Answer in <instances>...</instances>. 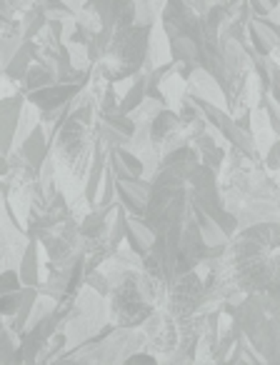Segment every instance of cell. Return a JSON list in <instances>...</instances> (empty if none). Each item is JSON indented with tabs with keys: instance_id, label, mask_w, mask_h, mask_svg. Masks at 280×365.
<instances>
[{
	"instance_id": "cell-1",
	"label": "cell",
	"mask_w": 280,
	"mask_h": 365,
	"mask_svg": "<svg viewBox=\"0 0 280 365\" xmlns=\"http://www.w3.org/2000/svg\"><path fill=\"white\" fill-rule=\"evenodd\" d=\"M163 283L143 268H128L113 278L110 320L123 328H143V323L158 310Z\"/></svg>"
},
{
	"instance_id": "cell-2",
	"label": "cell",
	"mask_w": 280,
	"mask_h": 365,
	"mask_svg": "<svg viewBox=\"0 0 280 365\" xmlns=\"http://www.w3.org/2000/svg\"><path fill=\"white\" fill-rule=\"evenodd\" d=\"M150 38H153V26L133 23V26L113 28L103 58L93 66V76L108 83H120L140 73L148 61Z\"/></svg>"
},
{
	"instance_id": "cell-3",
	"label": "cell",
	"mask_w": 280,
	"mask_h": 365,
	"mask_svg": "<svg viewBox=\"0 0 280 365\" xmlns=\"http://www.w3.org/2000/svg\"><path fill=\"white\" fill-rule=\"evenodd\" d=\"M233 318L263 363H280V295L248 293Z\"/></svg>"
},
{
	"instance_id": "cell-4",
	"label": "cell",
	"mask_w": 280,
	"mask_h": 365,
	"mask_svg": "<svg viewBox=\"0 0 280 365\" xmlns=\"http://www.w3.org/2000/svg\"><path fill=\"white\" fill-rule=\"evenodd\" d=\"M108 320H110V305L105 303V295L93 290L90 285H83L76 303H73L71 310L61 318V328L68 333L71 348H78V345H83L85 340H90L93 335L100 333V328Z\"/></svg>"
},
{
	"instance_id": "cell-5",
	"label": "cell",
	"mask_w": 280,
	"mask_h": 365,
	"mask_svg": "<svg viewBox=\"0 0 280 365\" xmlns=\"http://www.w3.org/2000/svg\"><path fill=\"white\" fill-rule=\"evenodd\" d=\"M203 298H205V278L195 268L178 275V278H173L165 285L158 308L168 310L175 320H185L198 313L200 305H203Z\"/></svg>"
},
{
	"instance_id": "cell-6",
	"label": "cell",
	"mask_w": 280,
	"mask_h": 365,
	"mask_svg": "<svg viewBox=\"0 0 280 365\" xmlns=\"http://www.w3.org/2000/svg\"><path fill=\"white\" fill-rule=\"evenodd\" d=\"M143 333H145V338H148V348L155 350L158 355H165V358L180 345L178 320L163 308H158L148 320H145Z\"/></svg>"
},
{
	"instance_id": "cell-7",
	"label": "cell",
	"mask_w": 280,
	"mask_h": 365,
	"mask_svg": "<svg viewBox=\"0 0 280 365\" xmlns=\"http://www.w3.org/2000/svg\"><path fill=\"white\" fill-rule=\"evenodd\" d=\"M88 88L85 81H78V83H51V86H43L38 88V91H31L26 93L28 103H33V106L38 108L41 113L46 110H61V108H66L68 103L73 101V98H78L83 91Z\"/></svg>"
},
{
	"instance_id": "cell-8",
	"label": "cell",
	"mask_w": 280,
	"mask_h": 365,
	"mask_svg": "<svg viewBox=\"0 0 280 365\" xmlns=\"http://www.w3.org/2000/svg\"><path fill=\"white\" fill-rule=\"evenodd\" d=\"M13 153H18L21 160L38 175V173L43 170V165H46V160L53 155V143H51V135H48L46 123L43 120L38 123V125L33 128L31 135H28Z\"/></svg>"
},
{
	"instance_id": "cell-9",
	"label": "cell",
	"mask_w": 280,
	"mask_h": 365,
	"mask_svg": "<svg viewBox=\"0 0 280 365\" xmlns=\"http://www.w3.org/2000/svg\"><path fill=\"white\" fill-rule=\"evenodd\" d=\"M248 46L260 56H273L280 46V21L270 16H253L248 21Z\"/></svg>"
},
{
	"instance_id": "cell-10",
	"label": "cell",
	"mask_w": 280,
	"mask_h": 365,
	"mask_svg": "<svg viewBox=\"0 0 280 365\" xmlns=\"http://www.w3.org/2000/svg\"><path fill=\"white\" fill-rule=\"evenodd\" d=\"M118 200L125 205L130 215H143L150 198V178H115Z\"/></svg>"
},
{
	"instance_id": "cell-11",
	"label": "cell",
	"mask_w": 280,
	"mask_h": 365,
	"mask_svg": "<svg viewBox=\"0 0 280 365\" xmlns=\"http://www.w3.org/2000/svg\"><path fill=\"white\" fill-rule=\"evenodd\" d=\"M26 103H28V98L23 91L16 93L13 98H6V101H3V108H0V110H3V155H11L13 153Z\"/></svg>"
},
{
	"instance_id": "cell-12",
	"label": "cell",
	"mask_w": 280,
	"mask_h": 365,
	"mask_svg": "<svg viewBox=\"0 0 280 365\" xmlns=\"http://www.w3.org/2000/svg\"><path fill=\"white\" fill-rule=\"evenodd\" d=\"M95 11L105 28H123L135 23V0H95Z\"/></svg>"
},
{
	"instance_id": "cell-13",
	"label": "cell",
	"mask_w": 280,
	"mask_h": 365,
	"mask_svg": "<svg viewBox=\"0 0 280 365\" xmlns=\"http://www.w3.org/2000/svg\"><path fill=\"white\" fill-rule=\"evenodd\" d=\"M153 243H155V233L148 223H145L143 215H130L128 218V233H125V245L133 248L138 255H148L153 250Z\"/></svg>"
},
{
	"instance_id": "cell-14",
	"label": "cell",
	"mask_w": 280,
	"mask_h": 365,
	"mask_svg": "<svg viewBox=\"0 0 280 365\" xmlns=\"http://www.w3.org/2000/svg\"><path fill=\"white\" fill-rule=\"evenodd\" d=\"M188 91L200 98H205V101H213V103H218V106H225L223 86L218 83V78L210 76V73L203 71V68H198V71L193 73V78L188 81Z\"/></svg>"
},
{
	"instance_id": "cell-15",
	"label": "cell",
	"mask_w": 280,
	"mask_h": 365,
	"mask_svg": "<svg viewBox=\"0 0 280 365\" xmlns=\"http://www.w3.org/2000/svg\"><path fill=\"white\" fill-rule=\"evenodd\" d=\"M38 240L31 238L28 243L26 253H23L21 263H18V270H21V278H23V285H41V260H38Z\"/></svg>"
},
{
	"instance_id": "cell-16",
	"label": "cell",
	"mask_w": 280,
	"mask_h": 365,
	"mask_svg": "<svg viewBox=\"0 0 280 365\" xmlns=\"http://www.w3.org/2000/svg\"><path fill=\"white\" fill-rule=\"evenodd\" d=\"M33 61H36V58H33V46H31V41H26L21 46V51H18L16 56L11 58V63L6 66V76L16 83H23L28 76V71H31Z\"/></svg>"
},
{
	"instance_id": "cell-17",
	"label": "cell",
	"mask_w": 280,
	"mask_h": 365,
	"mask_svg": "<svg viewBox=\"0 0 280 365\" xmlns=\"http://www.w3.org/2000/svg\"><path fill=\"white\" fill-rule=\"evenodd\" d=\"M23 290H11V293H0V313H3V318H13V315L21 310L23 305Z\"/></svg>"
},
{
	"instance_id": "cell-18",
	"label": "cell",
	"mask_w": 280,
	"mask_h": 365,
	"mask_svg": "<svg viewBox=\"0 0 280 365\" xmlns=\"http://www.w3.org/2000/svg\"><path fill=\"white\" fill-rule=\"evenodd\" d=\"M26 288L21 278V270L18 268H6L0 275V293H11V290H21Z\"/></svg>"
},
{
	"instance_id": "cell-19",
	"label": "cell",
	"mask_w": 280,
	"mask_h": 365,
	"mask_svg": "<svg viewBox=\"0 0 280 365\" xmlns=\"http://www.w3.org/2000/svg\"><path fill=\"white\" fill-rule=\"evenodd\" d=\"M265 165H268V170L270 173H275L278 175V180H280V135L275 138V143L268 148V153H265Z\"/></svg>"
},
{
	"instance_id": "cell-20",
	"label": "cell",
	"mask_w": 280,
	"mask_h": 365,
	"mask_svg": "<svg viewBox=\"0 0 280 365\" xmlns=\"http://www.w3.org/2000/svg\"><path fill=\"white\" fill-rule=\"evenodd\" d=\"M125 363L128 365L130 363H158V355H148V353H143V350H135L133 355H128Z\"/></svg>"
}]
</instances>
